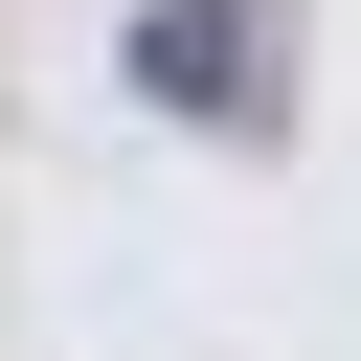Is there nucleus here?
I'll return each instance as SVG.
<instances>
[{
	"label": "nucleus",
	"instance_id": "f257e3e1",
	"mask_svg": "<svg viewBox=\"0 0 361 361\" xmlns=\"http://www.w3.org/2000/svg\"><path fill=\"white\" fill-rule=\"evenodd\" d=\"M135 90L203 113V135H248L271 113V0H135Z\"/></svg>",
	"mask_w": 361,
	"mask_h": 361
}]
</instances>
